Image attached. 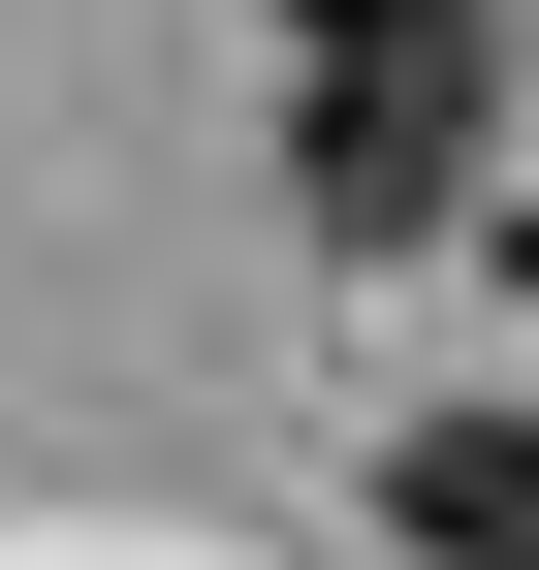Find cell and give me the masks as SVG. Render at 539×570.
<instances>
[{"instance_id": "cell-1", "label": "cell", "mask_w": 539, "mask_h": 570, "mask_svg": "<svg viewBox=\"0 0 539 570\" xmlns=\"http://www.w3.org/2000/svg\"><path fill=\"white\" fill-rule=\"evenodd\" d=\"M286 32V190L350 254H413L444 190H477V96H508V0H254Z\"/></svg>"}, {"instance_id": "cell-2", "label": "cell", "mask_w": 539, "mask_h": 570, "mask_svg": "<svg viewBox=\"0 0 539 570\" xmlns=\"http://www.w3.org/2000/svg\"><path fill=\"white\" fill-rule=\"evenodd\" d=\"M381 539L413 570H539V412H413L381 444Z\"/></svg>"}]
</instances>
